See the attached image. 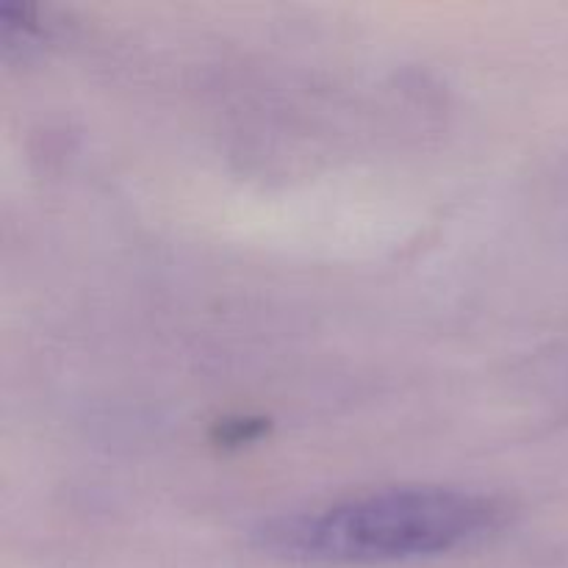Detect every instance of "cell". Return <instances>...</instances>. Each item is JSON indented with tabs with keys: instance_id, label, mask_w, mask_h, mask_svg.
Wrapping results in <instances>:
<instances>
[{
	"instance_id": "6da1fadb",
	"label": "cell",
	"mask_w": 568,
	"mask_h": 568,
	"mask_svg": "<svg viewBox=\"0 0 568 568\" xmlns=\"http://www.w3.org/2000/svg\"><path fill=\"white\" fill-rule=\"evenodd\" d=\"M508 521V505L480 491L397 486L361 494L258 530L275 558L303 566H394L483 544Z\"/></svg>"
}]
</instances>
